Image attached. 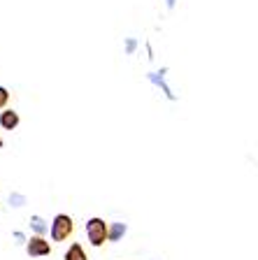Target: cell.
Here are the masks:
<instances>
[{"instance_id":"1","label":"cell","mask_w":258,"mask_h":260,"mask_svg":"<svg viewBox=\"0 0 258 260\" xmlns=\"http://www.w3.org/2000/svg\"><path fill=\"white\" fill-rule=\"evenodd\" d=\"M86 235H89V242L93 246H102L105 239H109V228L102 218H91L86 223Z\"/></svg>"},{"instance_id":"9","label":"cell","mask_w":258,"mask_h":260,"mask_svg":"<svg viewBox=\"0 0 258 260\" xmlns=\"http://www.w3.org/2000/svg\"><path fill=\"white\" fill-rule=\"evenodd\" d=\"M12 202H16V207H19L23 202V198H21V195H14V198H12Z\"/></svg>"},{"instance_id":"4","label":"cell","mask_w":258,"mask_h":260,"mask_svg":"<svg viewBox=\"0 0 258 260\" xmlns=\"http://www.w3.org/2000/svg\"><path fill=\"white\" fill-rule=\"evenodd\" d=\"M0 125L7 130H14L16 125H19V114L12 112V109H7V112L0 114Z\"/></svg>"},{"instance_id":"5","label":"cell","mask_w":258,"mask_h":260,"mask_svg":"<svg viewBox=\"0 0 258 260\" xmlns=\"http://www.w3.org/2000/svg\"><path fill=\"white\" fill-rule=\"evenodd\" d=\"M65 260H86V253L81 249V244H72L68 253H65Z\"/></svg>"},{"instance_id":"2","label":"cell","mask_w":258,"mask_h":260,"mask_svg":"<svg viewBox=\"0 0 258 260\" xmlns=\"http://www.w3.org/2000/svg\"><path fill=\"white\" fill-rule=\"evenodd\" d=\"M72 228H75L72 218L68 216V214H59V216L54 218V223H51V239H54V242L68 239L72 235Z\"/></svg>"},{"instance_id":"7","label":"cell","mask_w":258,"mask_h":260,"mask_svg":"<svg viewBox=\"0 0 258 260\" xmlns=\"http://www.w3.org/2000/svg\"><path fill=\"white\" fill-rule=\"evenodd\" d=\"M7 100H10V93H7V88L0 86V109L7 105Z\"/></svg>"},{"instance_id":"11","label":"cell","mask_w":258,"mask_h":260,"mask_svg":"<svg viewBox=\"0 0 258 260\" xmlns=\"http://www.w3.org/2000/svg\"><path fill=\"white\" fill-rule=\"evenodd\" d=\"M172 3H175V0H170V5H172Z\"/></svg>"},{"instance_id":"8","label":"cell","mask_w":258,"mask_h":260,"mask_svg":"<svg viewBox=\"0 0 258 260\" xmlns=\"http://www.w3.org/2000/svg\"><path fill=\"white\" fill-rule=\"evenodd\" d=\"M33 228H35L38 233H44V230H47V228H44V223H42V218H40V216L33 218Z\"/></svg>"},{"instance_id":"3","label":"cell","mask_w":258,"mask_h":260,"mask_svg":"<svg viewBox=\"0 0 258 260\" xmlns=\"http://www.w3.org/2000/svg\"><path fill=\"white\" fill-rule=\"evenodd\" d=\"M28 255H49L51 253V246H49L47 239L42 237H31V242H28Z\"/></svg>"},{"instance_id":"6","label":"cell","mask_w":258,"mask_h":260,"mask_svg":"<svg viewBox=\"0 0 258 260\" xmlns=\"http://www.w3.org/2000/svg\"><path fill=\"white\" fill-rule=\"evenodd\" d=\"M124 233H126V225H124V223H114V225L109 228V239H112V242H117V239L121 237Z\"/></svg>"},{"instance_id":"10","label":"cell","mask_w":258,"mask_h":260,"mask_svg":"<svg viewBox=\"0 0 258 260\" xmlns=\"http://www.w3.org/2000/svg\"><path fill=\"white\" fill-rule=\"evenodd\" d=\"M0 146H3V137H0Z\"/></svg>"}]
</instances>
